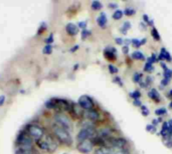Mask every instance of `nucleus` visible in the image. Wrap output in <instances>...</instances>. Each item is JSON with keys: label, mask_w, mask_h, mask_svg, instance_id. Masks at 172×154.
I'll use <instances>...</instances> for the list:
<instances>
[{"label": "nucleus", "mask_w": 172, "mask_h": 154, "mask_svg": "<svg viewBox=\"0 0 172 154\" xmlns=\"http://www.w3.org/2000/svg\"><path fill=\"white\" fill-rule=\"evenodd\" d=\"M51 130L55 139H58L59 142L64 143L65 145H72L73 138H72V135H71V133H69V131L61 127V126L57 125L55 123L51 125Z\"/></svg>", "instance_id": "1"}, {"label": "nucleus", "mask_w": 172, "mask_h": 154, "mask_svg": "<svg viewBox=\"0 0 172 154\" xmlns=\"http://www.w3.org/2000/svg\"><path fill=\"white\" fill-rule=\"evenodd\" d=\"M54 123L61 126V127L66 129L68 131H71L73 129V122L68 115L62 113V112H57L54 115Z\"/></svg>", "instance_id": "2"}, {"label": "nucleus", "mask_w": 172, "mask_h": 154, "mask_svg": "<svg viewBox=\"0 0 172 154\" xmlns=\"http://www.w3.org/2000/svg\"><path fill=\"white\" fill-rule=\"evenodd\" d=\"M17 144H18V148H20L27 153H30L33 150L32 138L29 135L26 134L19 135L18 138H17Z\"/></svg>", "instance_id": "3"}, {"label": "nucleus", "mask_w": 172, "mask_h": 154, "mask_svg": "<svg viewBox=\"0 0 172 154\" xmlns=\"http://www.w3.org/2000/svg\"><path fill=\"white\" fill-rule=\"evenodd\" d=\"M105 140V146L107 147H115V148H125L128 144L127 139L123 138V137H116V136H113V137L104 139Z\"/></svg>", "instance_id": "4"}, {"label": "nucleus", "mask_w": 172, "mask_h": 154, "mask_svg": "<svg viewBox=\"0 0 172 154\" xmlns=\"http://www.w3.org/2000/svg\"><path fill=\"white\" fill-rule=\"evenodd\" d=\"M96 135H97V132H96L95 127H84L79 131L78 135H77V140H78L79 142L85 141V140H88V139L91 140Z\"/></svg>", "instance_id": "5"}, {"label": "nucleus", "mask_w": 172, "mask_h": 154, "mask_svg": "<svg viewBox=\"0 0 172 154\" xmlns=\"http://www.w3.org/2000/svg\"><path fill=\"white\" fill-rule=\"evenodd\" d=\"M27 131H28V135L30 137L36 140L43 139L44 137V133H45L44 128L40 125L31 124L28 126V128H27Z\"/></svg>", "instance_id": "6"}, {"label": "nucleus", "mask_w": 172, "mask_h": 154, "mask_svg": "<svg viewBox=\"0 0 172 154\" xmlns=\"http://www.w3.org/2000/svg\"><path fill=\"white\" fill-rule=\"evenodd\" d=\"M78 104L80 105L82 109H85V110L93 109V107H94V101H93V99L90 96H88V95L80 96L79 98V100H78Z\"/></svg>", "instance_id": "7"}, {"label": "nucleus", "mask_w": 172, "mask_h": 154, "mask_svg": "<svg viewBox=\"0 0 172 154\" xmlns=\"http://www.w3.org/2000/svg\"><path fill=\"white\" fill-rule=\"evenodd\" d=\"M93 147H94V144H93L92 140L88 139V140H85V141L79 142V144L77 145V149H78L80 153L88 154V153L92 152Z\"/></svg>", "instance_id": "8"}, {"label": "nucleus", "mask_w": 172, "mask_h": 154, "mask_svg": "<svg viewBox=\"0 0 172 154\" xmlns=\"http://www.w3.org/2000/svg\"><path fill=\"white\" fill-rule=\"evenodd\" d=\"M84 117L89 121L96 122V121L100 120V113L96 109H94L93 108V109L84 111Z\"/></svg>", "instance_id": "9"}, {"label": "nucleus", "mask_w": 172, "mask_h": 154, "mask_svg": "<svg viewBox=\"0 0 172 154\" xmlns=\"http://www.w3.org/2000/svg\"><path fill=\"white\" fill-rule=\"evenodd\" d=\"M114 130L111 127H103L97 132V135L102 139H107L110 137H113Z\"/></svg>", "instance_id": "10"}, {"label": "nucleus", "mask_w": 172, "mask_h": 154, "mask_svg": "<svg viewBox=\"0 0 172 154\" xmlns=\"http://www.w3.org/2000/svg\"><path fill=\"white\" fill-rule=\"evenodd\" d=\"M104 55L109 60L114 61L117 59V49L114 47H107L104 50Z\"/></svg>", "instance_id": "11"}, {"label": "nucleus", "mask_w": 172, "mask_h": 154, "mask_svg": "<svg viewBox=\"0 0 172 154\" xmlns=\"http://www.w3.org/2000/svg\"><path fill=\"white\" fill-rule=\"evenodd\" d=\"M47 141L48 147H50V152H54L55 149L58 148V142L55 141V137L51 135H47L43 138Z\"/></svg>", "instance_id": "12"}, {"label": "nucleus", "mask_w": 172, "mask_h": 154, "mask_svg": "<svg viewBox=\"0 0 172 154\" xmlns=\"http://www.w3.org/2000/svg\"><path fill=\"white\" fill-rule=\"evenodd\" d=\"M71 113H73L76 117H80L84 116V111L80 108V106L78 103H72L71 105V110H69Z\"/></svg>", "instance_id": "13"}, {"label": "nucleus", "mask_w": 172, "mask_h": 154, "mask_svg": "<svg viewBox=\"0 0 172 154\" xmlns=\"http://www.w3.org/2000/svg\"><path fill=\"white\" fill-rule=\"evenodd\" d=\"M65 30L66 32H68L69 35H71V36H75L79 33V27L78 25H76V24L73 23H68L65 26Z\"/></svg>", "instance_id": "14"}, {"label": "nucleus", "mask_w": 172, "mask_h": 154, "mask_svg": "<svg viewBox=\"0 0 172 154\" xmlns=\"http://www.w3.org/2000/svg\"><path fill=\"white\" fill-rule=\"evenodd\" d=\"M158 60H166V61H168V62L172 61V57H171L170 53H169V52H168L164 47L161 48L160 54L158 55Z\"/></svg>", "instance_id": "15"}, {"label": "nucleus", "mask_w": 172, "mask_h": 154, "mask_svg": "<svg viewBox=\"0 0 172 154\" xmlns=\"http://www.w3.org/2000/svg\"><path fill=\"white\" fill-rule=\"evenodd\" d=\"M97 23H98V25H99L100 27H102V28L106 27V24H107L106 13H105V12L100 13V15L98 16V18H97Z\"/></svg>", "instance_id": "16"}, {"label": "nucleus", "mask_w": 172, "mask_h": 154, "mask_svg": "<svg viewBox=\"0 0 172 154\" xmlns=\"http://www.w3.org/2000/svg\"><path fill=\"white\" fill-rule=\"evenodd\" d=\"M148 96L151 98L152 100H154L155 102H160V94L159 92L155 89V88H152L149 92H148Z\"/></svg>", "instance_id": "17"}, {"label": "nucleus", "mask_w": 172, "mask_h": 154, "mask_svg": "<svg viewBox=\"0 0 172 154\" xmlns=\"http://www.w3.org/2000/svg\"><path fill=\"white\" fill-rule=\"evenodd\" d=\"M36 146L39 148L40 150H43V151H48L50 152V147H48L47 141L43 138L39 140H36Z\"/></svg>", "instance_id": "18"}, {"label": "nucleus", "mask_w": 172, "mask_h": 154, "mask_svg": "<svg viewBox=\"0 0 172 154\" xmlns=\"http://www.w3.org/2000/svg\"><path fill=\"white\" fill-rule=\"evenodd\" d=\"M109 154H129V151L126 148H115V147H112V148H110Z\"/></svg>", "instance_id": "19"}, {"label": "nucleus", "mask_w": 172, "mask_h": 154, "mask_svg": "<svg viewBox=\"0 0 172 154\" xmlns=\"http://www.w3.org/2000/svg\"><path fill=\"white\" fill-rule=\"evenodd\" d=\"M110 152V148L107 146H102V147H98V148L95 150L94 154H109Z\"/></svg>", "instance_id": "20"}, {"label": "nucleus", "mask_w": 172, "mask_h": 154, "mask_svg": "<svg viewBox=\"0 0 172 154\" xmlns=\"http://www.w3.org/2000/svg\"><path fill=\"white\" fill-rule=\"evenodd\" d=\"M131 56L135 60H144V59H145V56H144V54L141 51H134Z\"/></svg>", "instance_id": "21"}, {"label": "nucleus", "mask_w": 172, "mask_h": 154, "mask_svg": "<svg viewBox=\"0 0 172 154\" xmlns=\"http://www.w3.org/2000/svg\"><path fill=\"white\" fill-rule=\"evenodd\" d=\"M131 28V24H130L129 21H126V22L123 23V25L120 28V32L122 34H127V31Z\"/></svg>", "instance_id": "22"}, {"label": "nucleus", "mask_w": 172, "mask_h": 154, "mask_svg": "<svg viewBox=\"0 0 172 154\" xmlns=\"http://www.w3.org/2000/svg\"><path fill=\"white\" fill-rule=\"evenodd\" d=\"M91 7H92L93 10L97 11V10H100V9L103 8V4H102L100 1H97V0H95V1L92 2V4H91Z\"/></svg>", "instance_id": "23"}, {"label": "nucleus", "mask_w": 172, "mask_h": 154, "mask_svg": "<svg viewBox=\"0 0 172 154\" xmlns=\"http://www.w3.org/2000/svg\"><path fill=\"white\" fill-rule=\"evenodd\" d=\"M151 35H152V37L154 38V40H156V41H160L161 40L160 34H159V32H158V30L156 29L155 27L152 28V30H151Z\"/></svg>", "instance_id": "24"}, {"label": "nucleus", "mask_w": 172, "mask_h": 154, "mask_svg": "<svg viewBox=\"0 0 172 154\" xmlns=\"http://www.w3.org/2000/svg\"><path fill=\"white\" fill-rule=\"evenodd\" d=\"M123 15H124V12H123L122 10L117 9L113 13V19H115V20H120L122 17H123Z\"/></svg>", "instance_id": "25"}, {"label": "nucleus", "mask_w": 172, "mask_h": 154, "mask_svg": "<svg viewBox=\"0 0 172 154\" xmlns=\"http://www.w3.org/2000/svg\"><path fill=\"white\" fill-rule=\"evenodd\" d=\"M129 96L131 98H133L134 100L140 99V97H141V92H140L139 90H134V91H132V92H130Z\"/></svg>", "instance_id": "26"}, {"label": "nucleus", "mask_w": 172, "mask_h": 154, "mask_svg": "<svg viewBox=\"0 0 172 154\" xmlns=\"http://www.w3.org/2000/svg\"><path fill=\"white\" fill-rule=\"evenodd\" d=\"M166 114H167V109L165 107L158 108V109L155 110V115H157V116H163V115Z\"/></svg>", "instance_id": "27"}, {"label": "nucleus", "mask_w": 172, "mask_h": 154, "mask_svg": "<svg viewBox=\"0 0 172 154\" xmlns=\"http://www.w3.org/2000/svg\"><path fill=\"white\" fill-rule=\"evenodd\" d=\"M142 77H143V74L140 72H136L134 73V75H133V80H134L135 83H139L140 81L142 80Z\"/></svg>", "instance_id": "28"}, {"label": "nucleus", "mask_w": 172, "mask_h": 154, "mask_svg": "<svg viewBox=\"0 0 172 154\" xmlns=\"http://www.w3.org/2000/svg\"><path fill=\"white\" fill-rule=\"evenodd\" d=\"M144 71H145V72H153L154 71V67H153L152 63L146 62V64L144 65Z\"/></svg>", "instance_id": "29"}, {"label": "nucleus", "mask_w": 172, "mask_h": 154, "mask_svg": "<svg viewBox=\"0 0 172 154\" xmlns=\"http://www.w3.org/2000/svg\"><path fill=\"white\" fill-rule=\"evenodd\" d=\"M163 76H164V78H166V79H171V77H172V69H169V68H166V69H164V72H163Z\"/></svg>", "instance_id": "30"}, {"label": "nucleus", "mask_w": 172, "mask_h": 154, "mask_svg": "<svg viewBox=\"0 0 172 154\" xmlns=\"http://www.w3.org/2000/svg\"><path fill=\"white\" fill-rule=\"evenodd\" d=\"M146 130L150 133H152V134H155V133L157 132V128H156V126H154L152 124H149V125L146 126Z\"/></svg>", "instance_id": "31"}, {"label": "nucleus", "mask_w": 172, "mask_h": 154, "mask_svg": "<svg viewBox=\"0 0 172 154\" xmlns=\"http://www.w3.org/2000/svg\"><path fill=\"white\" fill-rule=\"evenodd\" d=\"M143 20H144V22H146V23H147V25L152 26L153 24H154V21H153L152 19H150V18H149V16L147 15V14H144V15H143Z\"/></svg>", "instance_id": "32"}, {"label": "nucleus", "mask_w": 172, "mask_h": 154, "mask_svg": "<svg viewBox=\"0 0 172 154\" xmlns=\"http://www.w3.org/2000/svg\"><path fill=\"white\" fill-rule=\"evenodd\" d=\"M52 52V46L51 45H45L44 48L43 49V54H51Z\"/></svg>", "instance_id": "33"}, {"label": "nucleus", "mask_w": 172, "mask_h": 154, "mask_svg": "<svg viewBox=\"0 0 172 154\" xmlns=\"http://www.w3.org/2000/svg\"><path fill=\"white\" fill-rule=\"evenodd\" d=\"M131 44H132L135 48H139V47L142 45V44H141V40L136 39V38H134V39H131Z\"/></svg>", "instance_id": "34"}, {"label": "nucleus", "mask_w": 172, "mask_h": 154, "mask_svg": "<svg viewBox=\"0 0 172 154\" xmlns=\"http://www.w3.org/2000/svg\"><path fill=\"white\" fill-rule=\"evenodd\" d=\"M108 69H109V72H110L111 74H115V73H117L119 71L118 68L116 67V66H114L113 64H109L108 65Z\"/></svg>", "instance_id": "35"}, {"label": "nucleus", "mask_w": 172, "mask_h": 154, "mask_svg": "<svg viewBox=\"0 0 172 154\" xmlns=\"http://www.w3.org/2000/svg\"><path fill=\"white\" fill-rule=\"evenodd\" d=\"M140 108H141V113H142L143 116H148L149 115V108L147 106H145V105H142Z\"/></svg>", "instance_id": "36"}, {"label": "nucleus", "mask_w": 172, "mask_h": 154, "mask_svg": "<svg viewBox=\"0 0 172 154\" xmlns=\"http://www.w3.org/2000/svg\"><path fill=\"white\" fill-rule=\"evenodd\" d=\"M135 13H136L135 9H133V8H126L124 10V14L127 16H132V15H134Z\"/></svg>", "instance_id": "37"}, {"label": "nucleus", "mask_w": 172, "mask_h": 154, "mask_svg": "<svg viewBox=\"0 0 172 154\" xmlns=\"http://www.w3.org/2000/svg\"><path fill=\"white\" fill-rule=\"evenodd\" d=\"M157 60H158L157 55H156V54H154V53H153L152 55H151L150 57L147 58V62H150V63H152V64H153V63H155Z\"/></svg>", "instance_id": "38"}, {"label": "nucleus", "mask_w": 172, "mask_h": 154, "mask_svg": "<svg viewBox=\"0 0 172 154\" xmlns=\"http://www.w3.org/2000/svg\"><path fill=\"white\" fill-rule=\"evenodd\" d=\"M91 35V31L90 30H87V29H84L82 31V39L85 40L86 38H88Z\"/></svg>", "instance_id": "39"}, {"label": "nucleus", "mask_w": 172, "mask_h": 154, "mask_svg": "<svg viewBox=\"0 0 172 154\" xmlns=\"http://www.w3.org/2000/svg\"><path fill=\"white\" fill-rule=\"evenodd\" d=\"M44 42L47 43V45H51V43L54 42V34H50L47 38H45Z\"/></svg>", "instance_id": "40"}, {"label": "nucleus", "mask_w": 172, "mask_h": 154, "mask_svg": "<svg viewBox=\"0 0 172 154\" xmlns=\"http://www.w3.org/2000/svg\"><path fill=\"white\" fill-rule=\"evenodd\" d=\"M113 81H114L115 83H118V84H119V85H120V86H123V85H124V84H123V82H122V79H121V78H120V77H119V76H116L115 78H114V80H113Z\"/></svg>", "instance_id": "41"}, {"label": "nucleus", "mask_w": 172, "mask_h": 154, "mask_svg": "<svg viewBox=\"0 0 172 154\" xmlns=\"http://www.w3.org/2000/svg\"><path fill=\"white\" fill-rule=\"evenodd\" d=\"M78 27L79 28H82V29H86V27H87V22L86 21H80V22L78 23Z\"/></svg>", "instance_id": "42"}, {"label": "nucleus", "mask_w": 172, "mask_h": 154, "mask_svg": "<svg viewBox=\"0 0 172 154\" xmlns=\"http://www.w3.org/2000/svg\"><path fill=\"white\" fill-rule=\"evenodd\" d=\"M165 146H166L167 148H172V139L165 140Z\"/></svg>", "instance_id": "43"}, {"label": "nucleus", "mask_w": 172, "mask_h": 154, "mask_svg": "<svg viewBox=\"0 0 172 154\" xmlns=\"http://www.w3.org/2000/svg\"><path fill=\"white\" fill-rule=\"evenodd\" d=\"M145 82H146V85H147V86H149L150 84L153 82V78H152V77H151V76H147V77H146Z\"/></svg>", "instance_id": "44"}, {"label": "nucleus", "mask_w": 172, "mask_h": 154, "mask_svg": "<svg viewBox=\"0 0 172 154\" xmlns=\"http://www.w3.org/2000/svg\"><path fill=\"white\" fill-rule=\"evenodd\" d=\"M168 127H169V125H168V122H163V124H162V129H161V131L167 132Z\"/></svg>", "instance_id": "45"}, {"label": "nucleus", "mask_w": 172, "mask_h": 154, "mask_svg": "<svg viewBox=\"0 0 172 154\" xmlns=\"http://www.w3.org/2000/svg\"><path fill=\"white\" fill-rule=\"evenodd\" d=\"M133 104H134L135 106H137V107H141L142 105H143L141 101H140V99H136V100H134V101H133Z\"/></svg>", "instance_id": "46"}, {"label": "nucleus", "mask_w": 172, "mask_h": 154, "mask_svg": "<svg viewBox=\"0 0 172 154\" xmlns=\"http://www.w3.org/2000/svg\"><path fill=\"white\" fill-rule=\"evenodd\" d=\"M122 52H123L124 54H128V53H129V47L127 46V45H124V46H123Z\"/></svg>", "instance_id": "47"}, {"label": "nucleus", "mask_w": 172, "mask_h": 154, "mask_svg": "<svg viewBox=\"0 0 172 154\" xmlns=\"http://www.w3.org/2000/svg\"><path fill=\"white\" fill-rule=\"evenodd\" d=\"M169 81H170L169 79L163 78V80L161 81V85H162V86H166V85H168V84H169Z\"/></svg>", "instance_id": "48"}, {"label": "nucleus", "mask_w": 172, "mask_h": 154, "mask_svg": "<svg viewBox=\"0 0 172 154\" xmlns=\"http://www.w3.org/2000/svg\"><path fill=\"white\" fill-rule=\"evenodd\" d=\"M115 42H116V43H117L118 45H122L123 43H124V40H123L122 38H116Z\"/></svg>", "instance_id": "49"}, {"label": "nucleus", "mask_w": 172, "mask_h": 154, "mask_svg": "<svg viewBox=\"0 0 172 154\" xmlns=\"http://www.w3.org/2000/svg\"><path fill=\"white\" fill-rule=\"evenodd\" d=\"M5 102V95H0V106H2Z\"/></svg>", "instance_id": "50"}, {"label": "nucleus", "mask_w": 172, "mask_h": 154, "mask_svg": "<svg viewBox=\"0 0 172 154\" xmlns=\"http://www.w3.org/2000/svg\"><path fill=\"white\" fill-rule=\"evenodd\" d=\"M108 6L110 7L111 9H115V8H117V7H118V4H117V3H109Z\"/></svg>", "instance_id": "51"}, {"label": "nucleus", "mask_w": 172, "mask_h": 154, "mask_svg": "<svg viewBox=\"0 0 172 154\" xmlns=\"http://www.w3.org/2000/svg\"><path fill=\"white\" fill-rule=\"evenodd\" d=\"M15 154H29V153H27L25 151H23V150H21L20 148H17L16 149V151H15Z\"/></svg>", "instance_id": "52"}, {"label": "nucleus", "mask_w": 172, "mask_h": 154, "mask_svg": "<svg viewBox=\"0 0 172 154\" xmlns=\"http://www.w3.org/2000/svg\"><path fill=\"white\" fill-rule=\"evenodd\" d=\"M159 122H161V118H158V119H153V121H152V125H154V126H157V124L159 123Z\"/></svg>", "instance_id": "53"}, {"label": "nucleus", "mask_w": 172, "mask_h": 154, "mask_svg": "<svg viewBox=\"0 0 172 154\" xmlns=\"http://www.w3.org/2000/svg\"><path fill=\"white\" fill-rule=\"evenodd\" d=\"M45 27H47V26H45V24L43 23V26H41V28H40V29H38V34H41V33H43V31L45 29Z\"/></svg>", "instance_id": "54"}, {"label": "nucleus", "mask_w": 172, "mask_h": 154, "mask_svg": "<svg viewBox=\"0 0 172 154\" xmlns=\"http://www.w3.org/2000/svg\"><path fill=\"white\" fill-rule=\"evenodd\" d=\"M80 48V46H79V45H76V46H73L72 49H71V50H69V51H71V52H75V51H77V50H78V49Z\"/></svg>", "instance_id": "55"}, {"label": "nucleus", "mask_w": 172, "mask_h": 154, "mask_svg": "<svg viewBox=\"0 0 172 154\" xmlns=\"http://www.w3.org/2000/svg\"><path fill=\"white\" fill-rule=\"evenodd\" d=\"M124 42H125L126 44H127V46H128V44L131 43V39H125V40H124Z\"/></svg>", "instance_id": "56"}, {"label": "nucleus", "mask_w": 172, "mask_h": 154, "mask_svg": "<svg viewBox=\"0 0 172 154\" xmlns=\"http://www.w3.org/2000/svg\"><path fill=\"white\" fill-rule=\"evenodd\" d=\"M146 40H147L146 38H143V39L141 40V44H142V45H144V44H145V43H146Z\"/></svg>", "instance_id": "57"}, {"label": "nucleus", "mask_w": 172, "mask_h": 154, "mask_svg": "<svg viewBox=\"0 0 172 154\" xmlns=\"http://www.w3.org/2000/svg\"><path fill=\"white\" fill-rule=\"evenodd\" d=\"M168 125H169V126H172V119H170V120L168 121Z\"/></svg>", "instance_id": "58"}, {"label": "nucleus", "mask_w": 172, "mask_h": 154, "mask_svg": "<svg viewBox=\"0 0 172 154\" xmlns=\"http://www.w3.org/2000/svg\"><path fill=\"white\" fill-rule=\"evenodd\" d=\"M169 96H170V97H172V89L169 91Z\"/></svg>", "instance_id": "59"}, {"label": "nucleus", "mask_w": 172, "mask_h": 154, "mask_svg": "<svg viewBox=\"0 0 172 154\" xmlns=\"http://www.w3.org/2000/svg\"><path fill=\"white\" fill-rule=\"evenodd\" d=\"M169 107H170L171 109H172V101H171V102H170V104H169Z\"/></svg>", "instance_id": "60"}]
</instances>
